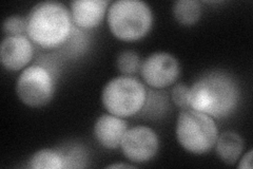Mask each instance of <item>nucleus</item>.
Wrapping results in <instances>:
<instances>
[{
    "instance_id": "1",
    "label": "nucleus",
    "mask_w": 253,
    "mask_h": 169,
    "mask_svg": "<svg viewBox=\"0 0 253 169\" xmlns=\"http://www.w3.org/2000/svg\"><path fill=\"white\" fill-rule=\"evenodd\" d=\"M239 101V86L231 76L221 72H210L190 87V108L213 118L230 115Z\"/></svg>"
},
{
    "instance_id": "2",
    "label": "nucleus",
    "mask_w": 253,
    "mask_h": 169,
    "mask_svg": "<svg viewBox=\"0 0 253 169\" xmlns=\"http://www.w3.org/2000/svg\"><path fill=\"white\" fill-rule=\"evenodd\" d=\"M72 22L71 12L65 4L42 1L32 7L27 16V35L43 49H55L69 39Z\"/></svg>"
},
{
    "instance_id": "3",
    "label": "nucleus",
    "mask_w": 253,
    "mask_h": 169,
    "mask_svg": "<svg viewBox=\"0 0 253 169\" xmlns=\"http://www.w3.org/2000/svg\"><path fill=\"white\" fill-rule=\"evenodd\" d=\"M108 25L116 38L134 42L151 30L153 13L149 4L140 0H117L109 7Z\"/></svg>"
},
{
    "instance_id": "4",
    "label": "nucleus",
    "mask_w": 253,
    "mask_h": 169,
    "mask_svg": "<svg viewBox=\"0 0 253 169\" xmlns=\"http://www.w3.org/2000/svg\"><path fill=\"white\" fill-rule=\"evenodd\" d=\"M175 133L180 146L194 155L207 154L214 148L218 138L214 118L192 108L180 111Z\"/></svg>"
},
{
    "instance_id": "5",
    "label": "nucleus",
    "mask_w": 253,
    "mask_h": 169,
    "mask_svg": "<svg viewBox=\"0 0 253 169\" xmlns=\"http://www.w3.org/2000/svg\"><path fill=\"white\" fill-rule=\"evenodd\" d=\"M101 101L109 113L129 117L139 112L147 101L145 86L131 76H118L107 83Z\"/></svg>"
},
{
    "instance_id": "6",
    "label": "nucleus",
    "mask_w": 253,
    "mask_h": 169,
    "mask_svg": "<svg viewBox=\"0 0 253 169\" xmlns=\"http://www.w3.org/2000/svg\"><path fill=\"white\" fill-rule=\"evenodd\" d=\"M55 80L51 72L41 65H33L22 70L16 93L19 100L32 108H41L49 104L55 94Z\"/></svg>"
},
{
    "instance_id": "7",
    "label": "nucleus",
    "mask_w": 253,
    "mask_h": 169,
    "mask_svg": "<svg viewBox=\"0 0 253 169\" xmlns=\"http://www.w3.org/2000/svg\"><path fill=\"white\" fill-rule=\"evenodd\" d=\"M139 71L147 85L163 89L176 82L180 73V66L178 59L172 54L155 52L141 62Z\"/></svg>"
},
{
    "instance_id": "8",
    "label": "nucleus",
    "mask_w": 253,
    "mask_h": 169,
    "mask_svg": "<svg viewBox=\"0 0 253 169\" xmlns=\"http://www.w3.org/2000/svg\"><path fill=\"white\" fill-rule=\"evenodd\" d=\"M124 156L133 163L142 164L152 160L160 148V140L152 128L136 126L128 128L121 143Z\"/></svg>"
},
{
    "instance_id": "9",
    "label": "nucleus",
    "mask_w": 253,
    "mask_h": 169,
    "mask_svg": "<svg viewBox=\"0 0 253 169\" xmlns=\"http://www.w3.org/2000/svg\"><path fill=\"white\" fill-rule=\"evenodd\" d=\"M33 43L26 35L6 36L0 46V59L2 66L10 71L25 68L33 57Z\"/></svg>"
},
{
    "instance_id": "10",
    "label": "nucleus",
    "mask_w": 253,
    "mask_h": 169,
    "mask_svg": "<svg viewBox=\"0 0 253 169\" xmlns=\"http://www.w3.org/2000/svg\"><path fill=\"white\" fill-rule=\"evenodd\" d=\"M126 130L128 123L122 117L111 113L100 115L94 124L95 139L107 149L121 147L122 140Z\"/></svg>"
},
{
    "instance_id": "11",
    "label": "nucleus",
    "mask_w": 253,
    "mask_h": 169,
    "mask_svg": "<svg viewBox=\"0 0 253 169\" xmlns=\"http://www.w3.org/2000/svg\"><path fill=\"white\" fill-rule=\"evenodd\" d=\"M107 0H74L71 2V16L76 26L83 29L97 27L105 17Z\"/></svg>"
},
{
    "instance_id": "12",
    "label": "nucleus",
    "mask_w": 253,
    "mask_h": 169,
    "mask_svg": "<svg viewBox=\"0 0 253 169\" xmlns=\"http://www.w3.org/2000/svg\"><path fill=\"white\" fill-rule=\"evenodd\" d=\"M218 158L228 165H233L240 160L245 143L242 136L234 131H225L218 135L214 145Z\"/></svg>"
},
{
    "instance_id": "13",
    "label": "nucleus",
    "mask_w": 253,
    "mask_h": 169,
    "mask_svg": "<svg viewBox=\"0 0 253 169\" xmlns=\"http://www.w3.org/2000/svg\"><path fill=\"white\" fill-rule=\"evenodd\" d=\"M172 13L180 25L192 26L202 16V4L197 0H178L173 3Z\"/></svg>"
},
{
    "instance_id": "14",
    "label": "nucleus",
    "mask_w": 253,
    "mask_h": 169,
    "mask_svg": "<svg viewBox=\"0 0 253 169\" xmlns=\"http://www.w3.org/2000/svg\"><path fill=\"white\" fill-rule=\"evenodd\" d=\"M29 166L34 169L65 168V156L54 149H41L31 157Z\"/></svg>"
},
{
    "instance_id": "15",
    "label": "nucleus",
    "mask_w": 253,
    "mask_h": 169,
    "mask_svg": "<svg viewBox=\"0 0 253 169\" xmlns=\"http://www.w3.org/2000/svg\"><path fill=\"white\" fill-rule=\"evenodd\" d=\"M141 62L139 55L135 51L125 50L118 54L116 67L125 76H130L140 70Z\"/></svg>"
},
{
    "instance_id": "16",
    "label": "nucleus",
    "mask_w": 253,
    "mask_h": 169,
    "mask_svg": "<svg viewBox=\"0 0 253 169\" xmlns=\"http://www.w3.org/2000/svg\"><path fill=\"white\" fill-rule=\"evenodd\" d=\"M2 29L7 36L25 35L27 33V17L21 15H12L3 21Z\"/></svg>"
},
{
    "instance_id": "17",
    "label": "nucleus",
    "mask_w": 253,
    "mask_h": 169,
    "mask_svg": "<svg viewBox=\"0 0 253 169\" xmlns=\"http://www.w3.org/2000/svg\"><path fill=\"white\" fill-rule=\"evenodd\" d=\"M172 102L181 110L190 108V87L185 84H177L171 92Z\"/></svg>"
},
{
    "instance_id": "18",
    "label": "nucleus",
    "mask_w": 253,
    "mask_h": 169,
    "mask_svg": "<svg viewBox=\"0 0 253 169\" xmlns=\"http://www.w3.org/2000/svg\"><path fill=\"white\" fill-rule=\"evenodd\" d=\"M239 168L251 169L252 168V150H249L247 154H245L240 161Z\"/></svg>"
},
{
    "instance_id": "19",
    "label": "nucleus",
    "mask_w": 253,
    "mask_h": 169,
    "mask_svg": "<svg viewBox=\"0 0 253 169\" xmlns=\"http://www.w3.org/2000/svg\"><path fill=\"white\" fill-rule=\"evenodd\" d=\"M133 166L132 165H129V164H112V165H109L108 168H132Z\"/></svg>"
}]
</instances>
